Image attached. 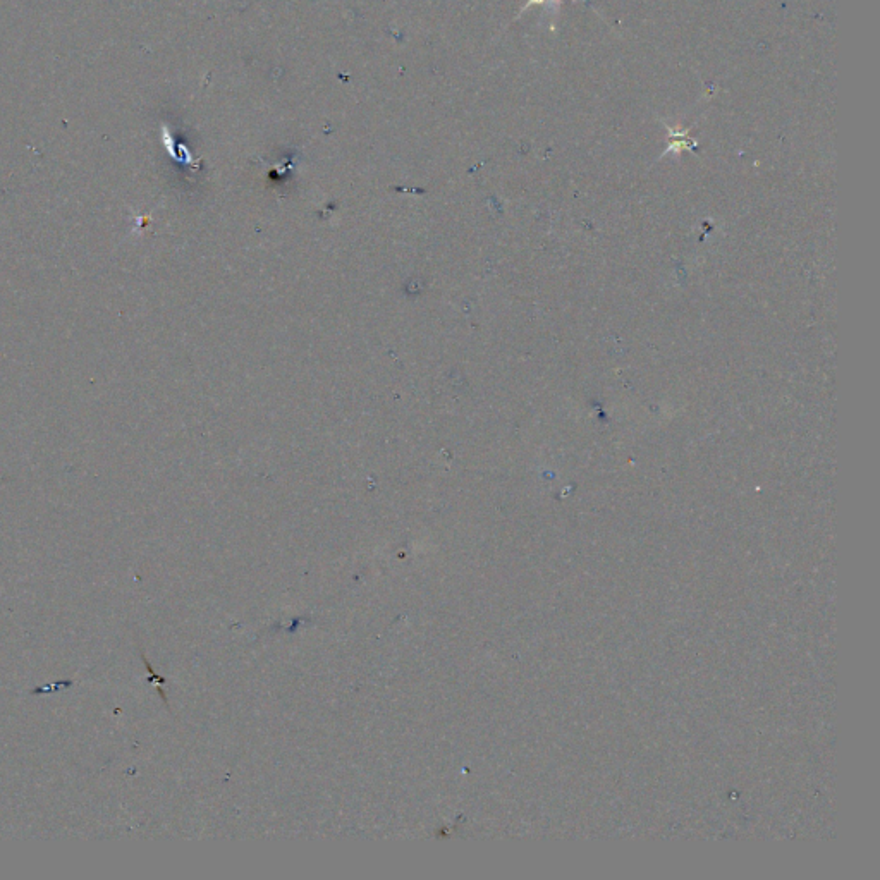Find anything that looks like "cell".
<instances>
[{
    "label": "cell",
    "instance_id": "7a4b0ae2",
    "mask_svg": "<svg viewBox=\"0 0 880 880\" xmlns=\"http://www.w3.org/2000/svg\"><path fill=\"white\" fill-rule=\"evenodd\" d=\"M573 2H587V0H573ZM532 6H549L550 9H554V11H559V7H561V0H528L523 9H521V13H525L526 9H530Z\"/></svg>",
    "mask_w": 880,
    "mask_h": 880
},
{
    "label": "cell",
    "instance_id": "6da1fadb",
    "mask_svg": "<svg viewBox=\"0 0 880 880\" xmlns=\"http://www.w3.org/2000/svg\"><path fill=\"white\" fill-rule=\"evenodd\" d=\"M667 131H669V138H671V147L667 148V152H676L679 153V150H683V148H688V133H690V129H683V131H679L678 128H673V126H669L666 124Z\"/></svg>",
    "mask_w": 880,
    "mask_h": 880
}]
</instances>
